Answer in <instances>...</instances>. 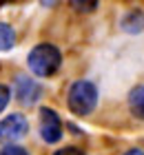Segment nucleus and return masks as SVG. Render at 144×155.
<instances>
[{
    "instance_id": "39448f33",
    "label": "nucleus",
    "mask_w": 144,
    "mask_h": 155,
    "mask_svg": "<svg viewBox=\"0 0 144 155\" xmlns=\"http://www.w3.org/2000/svg\"><path fill=\"white\" fill-rule=\"evenodd\" d=\"M40 93H42V89H40V84L35 80H31V78H27V75H18L16 78V95H18V100L22 104H27V107L35 104Z\"/></svg>"
},
{
    "instance_id": "1a4fd4ad",
    "label": "nucleus",
    "mask_w": 144,
    "mask_h": 155,
    "mask_svg": "<svg viewBox=\"0 0 144 155\" xmlns=\"http://www.w3.org/2000/svg\"><path fill=\"white\" fill-rule=\"evenodd\" d=\"M0 155H29L22 146H16V144H7L2 151H0Z\"/></svg>"
},
{
    "instance_id": "20e7f679",
    "label": "nucleus",
    "mask_w": 144,
    "mask_h": 155,
    "mask_svg": "<svg viewBox=\"0 0 144 155\" xmlns=\"http://www.w3.org/2000/svg\"><path fill=\"white\" fill-rule=\"evenodd\" d=\"M40 135L47 144H55L62 137V122L53 109H40Z\"/></svg>"
},
{
    "instance_id": "7ed1b4c3",
    "label": "nucleus",
    "mask_w": 144,
    "mask_h": 155,
    "mask_svg": "<svg viewBox=\"0 0 144 155\" xmlns=\"http://www.w3.org/2000/svg\"><path fill=\"white\" fill-rule=\"evenodd\" d=\"M27 131H29L27 117L20 115V113H11L0 122V142L13 144V142H18L20 137H25Z\"/></svg>"
},
{
    "instance_id": "9d476101",
    "label": "nucleus",
    "mask_w": 144,
    "mask_h": 155,
    "mask_svg": "<svg viewBox=\"0 0 144 155\" xmlns=\"http://www.w3.org/2000/svg\"><path fill=\"white\" fill-rule=\"evenodd\" d=\"M7 104H9V89L5 84H0V111H5Z\"/></svg>"
},
{
    "instance_id": "0eeeda50",
    "label": "nucleus",
    "mask_w": 144,
    "mask_h": 155,
    "mask_svg": "<svg viewBox=\"0 0 144 155\" xmlns=\"http://www.w3.org/2000/svg\"><path fill=\"white\" fill-rule=\"evenodd\" d=\"M122 27H124V31H129V33H140L144 29V13L142 11H131L122 20Z\"/></svg>"
},
{
    "instance_id": "6e6552de",
    "label": "nucleus",
    "mask_w": 144,
    "mask_h": 155,
    "mask_svg": "<svg viewBox=\"0 0 144 155\" xmlns=\"http://www.w3.org/2000/svg\"><path fill=\"white\" fill-rule=\"evenodd\" d=\"M13 42H16V33L9 25L0 22V51H7V49L13 47Z\"/></svg>"
},
{
    "instance_id": "ddd939ff",
    "label": "nucleus",
    "mask_w": 144,
    "mask_h": 155,
    "mask_svg": "<svg viewBox=\"0 0 144 155\" xmlns=\"http://www.w3.org/2000/svg\"><path fill=\"white\" fill-rule=\"evenodd\" d=\"M124 155H144V151H140V149H131V151H126Z\"/></svg>"
},
{
    "instance_id": "423d86ee",
    "label": "nucleus",
    "mask_w": 144,
    "mask_h": 155,
    "mask_svg": "<svg viewBox=\"0 0 144 155\" xmlns=\"http://www.w3.org/2000/svg\"><path fill=\"white\" fill-rule=\"evenodd\" d=\"M129 107L138 120H144V87H135L129 93Z\"/></svg>"
},
{
    "instance_id": "9b49d317",
    "label": "nucleus",
    "mask_w": 144,
    "mask_h": 155,
    "mask_svg": "<svg viewBox=\"0 0 144 155\" xmlns=\"http://www.w3.org/2000/svg\"><path fill=\"white\" fill-rule=\"evenodd\" d=\"M53 155H84L80 149H75V146H64V149H60V151H55Z\"/></svg>"
},
{
    "instance_id": "f03ea898",
    "label": "nucleus",
    "mask_w": 144,
    "mask_h": 155,
    "mask_svg": "<svg viewBox=\"0 0 144 155\" xmlns=\"http://www.w3.org/2000/svg\"><path fill=\"white\" fill-rule=\"evenodd\" d=\"M98 104V89L89 80H78L69 89V109L75 115H89Z\"/></svg>"
},
{
    "instance_id": "f8f14e48",
    "label": "nucleus",
    "mask_w": 144,
    "mask_h": 155,
    "mask_svg": "<svg viewBox=\"0 0 144 155\" xmlns=\"http://www.w3.org/2000/svg\"><path fill=\"white\" fill-rule=\"evenodd\" d=\"M75 7V9H80V11H91V9H95L98 2H71Z\"/></svg>"
},
{
    "instance_id": "f257e3e1",
    "label": "nucleus",
    "mask_w": 144,
    "mask_h": 155,
    "mask_svg": "<svg viewBox=\"0 0 144 155\" xmlns=\"http://www.w3.org/2000/svg\"><path fill=\"white\" fill-rule=\"evenodd\" d=\"M29 69L38 75V78H49L53 75L58 69H60V62H62V55L60 51L53 47V45H38L31 49L29 53Z\"/></svg>"
}]
</instances>
